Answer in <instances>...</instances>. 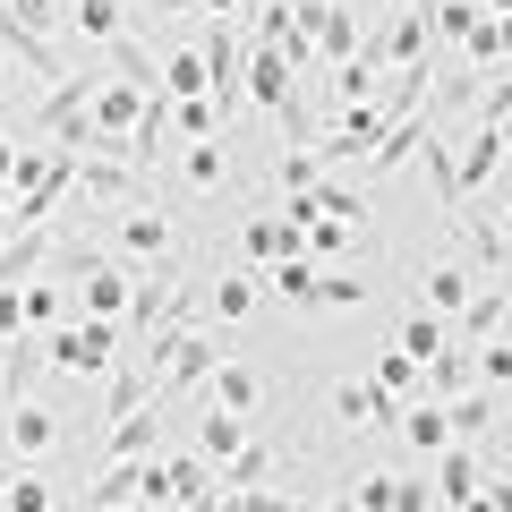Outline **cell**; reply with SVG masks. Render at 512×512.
<instances>
[{"mask_svg":"<svg viewBox=\"0 0 512 512\" xmlns=\"http://www.w3.org/2000/svg\"><path fill=\"white\" fill-rule=\"evenodd\" d=\"M274 188H282V197H316V188H325V154H308V146H282Z\"/></svg>","mask_w":512,"mask_h":512,"instance_id":"obj_28","label":"cell"},{"mask_svg":"<svg viewBox=\"0 0 512 512\" xmlns=\"http://www.w3.org/2000/svg\"><path fill=\"white\" fill-rule=\"evenodd\" d=\"M77 197H86L94 214H137V205H146V171L120 163V154H86V171H77Z\"/></svg>","mask_w":512,"mask_h":512,"instance_id":"obj_3","label":"cell"},{"mask_svg":"<svg viewBox=\"0 0 512 512\" xmlns=\"http://www.w3.org/2000/svg\"><path fill=\"white\" fill-rule=\"evenodd\" d=\"M188 9H205V0H154V18H188Z\"/></svg>","mask_w":512,"mask_h":512,"instance_id":"obj_39","label":"cell"},{"mask_svg":"<svg viewBox=\"0 0 512 512\" xmlns=\"http://www.w3.org/2000/svg\"><path fill=\"white\" fill-rule=\"evenodd\" d=\"M146 128V94L137 86H103L94 77V103H86V137H94V154H128V137Z\"/></svg>","mask_w":512,"mask_h":512,"instance_id":"obj_2","label":"cell"},{"mask_svg":"<svg viewBox=\"0 0 512 512\" xmlns=\"http://www.w3.org/2000/svg\"><path fill=\"white\" fill-rule=\"evenodd\" d=\"M154 453H163V402L137 410V419H120L103 436V461H154Z\"/></svg>","mask_w":512,"mask_h":512,"instance_id":"obj_17","label":"cell"},{"mask_svg":"<svg viewBox=\"0 0 512 512\" xmlns=\"http://www.w3.org/2000/svg\"><path fill=\"white\" fill-rule=\"evenodd\" d=\"M0 86H9V52H0Z\"/></svg>","mask_w":512,"mask_h":512,"instance_id":"obj_44","label":"cell"},{"mask_svg":"<svg viewBox=\"0 0 512 512\" xmlns=\"http://www.w3.org/2000/svg\"><path fill=\"white\" fill-rule=\"evenodd\" d=\"M128 299H137V274H128L120 256H111V265H94V274L77 282V316H103V325H120Z\"/></svg>","mask_w":512,"mask_h":512,"instance_id":"obj_10","label":"cell"},{"mask_svg":"<svg viewBox=\"0 0 512 512\" xmlns=\"http://www.w3.org/2000/svg\"><path fill=\"white\" fill-rule=\"evenodd\" d=\"M128 350H120V325H103V316H77V325L52 333V367L60 376H111Z\"/></svg>","mask_w":512,"mask_h":512,"instance_id":"obj_1","label":"cell"},{"mask_svg":"<svg viewBox=\"0 0 512 512\" xmlns=\"http://www.w3.org/2000/svg\"><path fill=\"white\" fill-rule=\"evenodd\" d=\"M171 248H180V231H171L163 205H137V214L111 222V256L120 265H171Z\"/></svg>","mask_w":512,"mask_h":512,"instance_id":"obj_4","label":"cell"},{"mask_svg":"<svg viewBox=\"0 0 512 512\" xmlns=\"http://www.w3.org/2000/svg\"><path fill=\"white\" fill-rule=\"evenodd\" d=\"M427 478H436V504H444V512H461L478 487H487V453H478V444H453L444 461H427Z\"/></svg>","mask_w":512,"mask_h":512,"instance_id":"obj_11","label":"cell"},{"mask_svg":"<svg viewBox=\"0 0 512 512\" xmlns=\"http://www.w3.org/2000/svg\"><path fill=\"white\" fill-rule=\"evenodd\" d=\"M478 9H487V18H512V0H478Z\"/></svg>","mask_w":512,"mask_h":512,"instance_id":"obj_40","label":"cell"},{"mask_svg":"<svg viewBox=\"0 0 512 512\" xmlns=\"http://www.w3.org/2000/svg\"><path fill=\"white\" fill-rule=\"evenodd\" d=\"M222 359H239V350L222 342L214 325H197L180 350H171V367H163V402H171V393H188V384H205V376H222Z\"/></svg>","mask_w":512,"mask_h":512,"instance_id":"obj_6","label":"cell"},{"mask_svg":"<svg viewBox=\"0 0 512 512\" xmlns=\"http://www.w3.org/2000/svg\"><path fill=\"white\" fill-rule=\"evenodd\" d=\"M43 367H52V333H9V342H0V393H9V402H35Z\"/></svg>","mask_w":512,"mask_h":512,"instance_id":"obj_9","label":"cell"},{"mask_svg":"<svg viewBox=\"0 0 512 512\" xmlns=\"http://www.w3.org/2000/svg\"><path fill=\"white\" fill-rule=\"evenodd\" d=\"M205 410H231V419H256L265 410V376H256L248 359H222V376H214V402Z\"/></svg>","mask_w":512,"mask_h":512,"instance_id":"obj_18","label":"cell"},{"mask_svg":"<svg viewBox=\"0 0 512 512\" xmlns=\"http://www.w3.org/2000/svg\"><path fill=\"white\" fill-rule=\"evenodd\" d=\"M9 470H18V461H0V487H9Z\"/></svg>","mask_w":512,"mask_h":512,"instance_id":"obj_43","label":"cell"},{"mask_svg":"<svg viewBox=\"0 0 512 512\" xmlns=\"http://www.w3.org/2000/svg\"><path fill=\"white\" fill-rule=\"evenodd\" d=\"M256 299H265V282H248V274L205 282V308H214V325H239V316H256Z\"/></svg>","mask_w":512,"mask_h":512,"instance_id":"obj_27","label":"cell"},{"mask_svg":"<svg viewBox=\"0 0 512 512\" xmlns=\"http://www.w3.org/2000/svg\"><path fill=\"white\" fill-rule=\"evenodd\" d=\"M478 299V274L461 265V256H444V265H427L419 282H410V308H427V316H444V325H461V308Z\"/></svg>","mask_w":512,"mask_h":512,"instance_id":"obj_5","label":"cell"},{"mask_svg":"<svg viewBox=\"0 0 512 512\" xmlns=\"http://www.w3.org/2000/svg\"><path fill=\"white\" fill-rule=\"evenodd\" d=\"M0 512H60V495H52V478L43 470H9V487H0Z\"/></svg>","mask_w":512,"mask_h":512,"instance_id":"obj_30","label":"cell"},{"mask_svg":"<svg viewBox=\"0 0 512 512\" xmlns=\"http://www.w3.org/2000/svg\"><path fill=\"white\" fill-rule=\"evenodd\" d=\"M393 350H410L419 367H436L444 350H453V325H444V316H427V308H410V316H402V342H393Z\"/></svg>","mask_w":512,"mask_h":512,"instance_id":"obj_26","label":"cell"},{"mask_svg":"<svg viewBox=\"0 0 512 512\" xmlns=\"http://www.w3.org/2000/svg\"><path fill=\"white\" fill-rule=\"evenodd\" d=\"M367 299V282L359 274H325V291H316V308H359Z\"/></svg>","mask_w":512,"mask_h":512,"instance_id":"obj_36","label":"cell"},{"mask_svg":"<svg viewBox=\"0 0 512 512\" xmlns=\"http://www.w3.org/2000/svg\"><path fill=\"white\" fill-rule=\"evenodd\" d=\"M274 470H282V444L274 436H248L231 461L214 470V487H231V495H256V487H274Z\"/></svg>","mask_w":512,"mask_h":512,"instance_id":"obj_14","label":"cell"},{"mask_svg":"<svg viewBox=\"0 0 512 512\" xmlns=\"http://www.w3.org/2000/svg\"><path fill=\"white\" fill-rule=\"evenodd\" d=\"M120 512H146V504H120Z\"/></svg>","mask_w":512,"mask_h":512,"instance_id":"obj_45","label":"cell"},{"mask_svg":"<svg viewBox=\"0 0 512 512\" xmlns=\"http://www.w3.org/2000/svg\"><path fill=\"white\" fill-rule=\"evenodd\" d=\"M427 393H436V402H461V393H478V350H470V342H453L436 367H427Z\"/></svg>","mask_w":512,"mask_h":512,"instance_id":"obj_25","label":"cell"},{"mask_svg":"<svg viewBox=\"0 0 512 512\" xmlns=\"http://www.w3.org/2000/svg\"><path fill=\"white\" fill-rule=\"evenodd\" d=\"M77 325V291L69 282H26V333H60Z\"/></svg>","mask_w":512,"mask_h":512,"instance_id":"obj_23","label":"cell"},{"mask_svg":"<svg viewBox=\"0 0 512 512\" xmlns=\"http://www.w3.org/2000/svg\"><path fill=\"white\" fill-rule=\"evenodd\" d=\"M316 214H333V222H350V231H359V222H367V205H359V188L325 180V188H316Z\"/></svg>","mask_w":512,"mask_h":512,"instance_id":"obj_34","label":"cell"},{"mask_svg":"<svg viewBox=\"0 0 512 512\" xmlns=\"http://www.w3.org/2000/svg\"><path fill=\"white\" fill-rule=\"evenodd\" d=\"M291 77H299V69H291L282 52H256V60H248V103H256V111H282V103L299 94Z\"/></svg>","mask_w":512,"mask_h":512,"instance_id":"obj_22","label":"cell"},{"mask_svg":"<svg viewBox=\"0 0 512 512\" xmlns=\"http://www.w3.org/2000/svg\"><path fill=\"white\" fill-rule=\"evenodd\" d=\"M444 410H453V436H461V444H478V436L495 427V393H487V384H478V393H461V402H444Z\"/></svg>","mask_w":512,"mask_h":512,"instance_id":"obj_32","label":"cell"},{"mask_svg":"<svg viewBox=\"0 0 512 512\" xmlns=\"http://www.w3.org/2000/svg\"><path fill=\"white\" fill-rule=\"evenodd\" d=\"M504 316H512V291H495V282H478V299H470V308H461V342H470V350H487V342H504Z\"/></svg>","mask_w":512,"mask_h":512,"instance_id":"obj_19","label":"cell"},{"mask_svg":"<svg viewBox=\"0 0 512 512\" xmlns=\"http://www.w3.org/2000/svg\"><path fill=\"white\" fill-rule=\"evenodd\" d=\"M478 384H487V393H504V384H512V342H487V350H478Z\"/></svg>","mask_w":512,"mask_h":512,"instance_id":"obj_35","label":"cell"},{"mask_svg":"<svg viewBox=\"0 0 512 512\" xmlns=\"http://www.w3.org/2000/svg\"><path fill=\"white\" fill-rule=\"evenodd\" d=\"M367 376H376V384H384V393H393V402H402V393H419V402H427V367H419V359H410V350H384V359H376V367H367Z\"/></svg>","mask_w":512,"mask_h":512,"instance_id":"obj_31","label":"cell"},{"mask_svg":"<svg viewBox=\"0 0 512 512\" xmlns=\"http://www.w3.org/2000/svg\"><path fill=\"white\" fill-rule=\"evenodd\" d=\"M248 427H256V419H231V410H205V427H197V453L222 470V461H231L239 444H248Z\"/></svg>","mask_w":512,"mask_h":512,"instance_id":"obj_29","label":"cell"},{"mask_svg":"<svg viewBox=\"0 0 512 512\" xmlns=\"http://www.w3.org/2000/svg\"><path fill=\"white\" fill-rule=\"evenodd\" d=\"M60 231H18V239H0V291H26V282L52 265Z\"/></svg>","mask_w":512,"mask_h":512,"instance_id":"obj_16","label":"cell"},{"mask_svg":"<svg viewBox=\"0 0 512 512\" xmlns=\"http://www.w3.org/2000/svg\"><path fill=\"white\" fill-rule=\"evenodd\" d=\"M495 419H512V384H504V393H495Z\"/></svg>","mask_w":512,"mask_h":512,"instance_id":"obj_41","label":"cell"},{"mask_svg":"<svg viewBox=\"0 0 512 512\" xmlns=\"http://www.w3.org/2000/svg\"><path fill=\"white\" fill-rule=\"evenodd\" d=\"M205 18H248V0H205Z\"/></svg>","mask_w":512,"mask_h":512,"instance_id":"obj_38","label":"cell"},{"mask_svg":"<svg viewBox=\"0 0 512 512\" xmlns=\"http://www.w3.org/2000/svg\"><path fill=\"white\" fill-rule=\"evenodd\" d=\"M504 137L512 128H495V120H478L470 137H461V197H478V188L504 180Z\"/></svg>","mask_w":512,"mask_h":512,"instance_id":"obj_13","label":"cell"},{"mask_svg":"<svg viewBox=\"0 0 512 512\" xmlns=\"http://www.w3.org/2000/svg\"><path fill=\"white\" fill-rule=\"evenodd\" d=\"M316 291H325L316 256H282V265H274V282H265V299H282V308H316Z\"/></svg>","mask_w":512,"mask_h":512,"instance_id":"obj_24","label":"cell"},{"mask_svg":"<svg viewBox=\"0 0 512 512\" xmlns=\"http://www.w3.org/2000/svg\"><path fill=\"white\" fill-rule=\"evenodd\" d=\"M504 197H512V137H504Z\"/></svg>","mask_w":512,"mask_h":512,"instance_id":"obj_42","label":"cell"},{"mask_svg":"<svg viewBox=\"0 0 512 512\" xmlns=\"http://www.w3.org/2000/svg\"><path fill=\"white\" fill-rule=\"evenodd\" d=\"M427 18H436V35H444V43H470L478 26H487V9H478V0H436Z\"/></svg>","mask_w":512,"mask_h":512,"instance_id":"obj_33","label":"cell"},{"mask_svg":"<svg viewBox=\"0 0 512 512\" xmlns=\"http://www.w3.org/2000/svg\"><path fill=\"white\" fill-rule=\"evenodd\" d=\"M248 512H308V495H282V487H256Z\"/></svg>","mask_w":512,"mask_h":512,"instance_id":"obj_37","label":"cell"},{"mask_svg":"<svg viewBox=\"0 0 512 512\" xmlns=\"http://www.w3.org/2000/svg\"><path fill=\"white\" fill-rule=\"evenodd\" d=\"M180 180L197 188V197H222V188H231V146H222V137H205V146H180Z\"/></svg>","mask_w":512,"mask_h":512,"instance_id":"obj_20","label":"cell"},{"mask_svg":"<svg viewBox=\"0 0 512 512\" xmlns=\"http://www.w3.org/2000/svg\"><path fill=\"white\" fill-rule=\"evenodd\" d=\"M52 444H60V410H52V402H9V461L35 470Z\"/></svg>","mask_w":512,"mask_h":512,"instance_id":"obj_12","label":"cell"},{"mask_svg":"<svg viewBox=\"0 0 512 512\" xmlns=\"http://www.w3.org/2000/svg\"><path fill=\"white\" fill-rule=\"evenodd\" d=\"M163 402V376H154L146 359H120L103 376V427H120V419H137V410H154Z\"/></svg>","mask_w":512,"mask_h":512,"instance_id":"obj_7","label":"cell"},{"mask_svg":"<svg viewBox=\"0 0 512 512\" xmlns=\"http://www.w3.org/2000/svg\"><path fill=\"white\" fill-rule=\"evenodd\" d=\"M128 0H69V35H86L94 52H111V43L128 35V18H120Z\"/></svg>","mask_w":512,"mask_h":512,"instance_id":"obj_21","label":"cell"},{"mask_svg":"<svg viewBox=\"0 0 512 512\" xmlns=\"http://www.w3.org/2000/svg\"><path fill=\"white\" fill-rule=\"evenodd\" d=\"M402 444H410L419 461H444V453H453V410H444L436 393L410 402V410H402Z\"/></svg>","mask_w":512,"mask_h":512,"instance_id":"obj_15","label":"cell"},{"mask_svg":"<svg viewBox=\"0 0 512 512\" xmlns=\"http://www.w3.org/2000/svg\"><path fill=\"white\" fill-rule=\"evenodd\" d=\"M333 419L359 427V436H376V427H402V410H393V393H384L376 376H342L333 384Z\"/></svg>","mask_w":512,"mask_h":512,"instance_id":"obj_8","label":"cell"}]
</instances>
